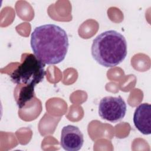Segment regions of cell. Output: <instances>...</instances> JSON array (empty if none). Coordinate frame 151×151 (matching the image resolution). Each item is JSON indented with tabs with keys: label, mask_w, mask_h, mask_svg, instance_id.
Returning <instances> with one entry per match:
<instances>
[{
	"label": "cell",
	"mask_w": 151,
	"mask_h": 151,
	"mask_svg": "<svg viewBox=\"0 0 151 151\" xmlns=\"http://www.w3.org/2000/svg\"><path fill=\"white\" fill-rule=\"evenodd\" d=\"M84 143V136L79 128L74 125L64 126L61 130L60 144L67 151H77Z\"/></svg>",
	"instance_id": "5b68a950"
},
{
	"label": "cell",
	"mask_w": 151,
	"mask_h": 151,
	"mask_svg": "<svg viewBox=\"0 0 151 151\" xmlns=\"http://www.w3.org/2000/svg\"><path fill=\"white\" fill-rule=\"evenodd\" d=\"M31 47L35 57L45 64H57L67 54L69 42L65 31L55 24L36 27L31 35Z\"/></svg>",
	"instance_id": "6da1fadb"
},
{
	"label": "cell",
	"mask_w": 151,
	"mask_h": 151,
	"mask_svg": "<svg viewBox=\"0 0 151 151\" xmlns=\"http://www.w3.org/2000/svg\"><path fill=\"white\" fill-rule=\"evenodd\" d=\"M34 86L27 84H17L14 89V98L19 109L24 107L34 97Z\"/></svg>",
	"instance_id": "52a82bcc"
},
{
	"label": "cell",
	"mask_w": 151,
	"mask_h": 151,
	"mask_svg": "<svg viewBox=\"0 0 151 151\" xmlns=\"http://www.w3.org/2000/svg\"><path fill=\"white\" fill-rule=\"evenodd\" d=\"M91 55L96 61L105 67H113L121 63L127 53L124 37L115 30L104 31L93 41Z\"/></svg>",
	"instance_id": "7a4b0ae2"
},
{
	"label": "cell",
	"mask_w": 151,
	"mask_h": 151,
	"mask_svg": "<svg viewBox=\"0 0 151 151\" xmlns=\"http://www.w3.org/2000/svg\"><path fill=\"white\" fill-rule=\"evenodd\" d=\"M126 110V104L120 96L104 97L99 104L100 117L111 123L120 121L125 116Z\"/></svg>",
	"instance_id": "277c9868"
},
{
	"label": "cell",
	"mask_w": 151,
	"mask_h": 151,
	"mask_svg": "<svg viewBox=\"0 0 151 151\" xmlns=\"http://www.w3.org/2000/svg\"><path fill=\"white\" fill-rule=\"evenodd\" d=\"M45 64L34 54H27L22 63L11 74V81L17 84H27L35 87L41 83L46 74Z\"/></svg>",
	"instance_id": "3957f363"
},
{
	"label": "cell",
	"mask_w": 151,
	"mask_h": 151,
	"mask_svg": "<svg viewBox=\"0 0 151 151\" xmlns=\"http://www.w3.org/2000/svg\"><path fill=\"white\" fill-rule=\"evenodd\" d=\"M133 122L137 129L142 134L151 133V106L149 103L139 105L134 113Z\"/></svg>",
	"instance_id": "8992f818"
}]
</instances>
